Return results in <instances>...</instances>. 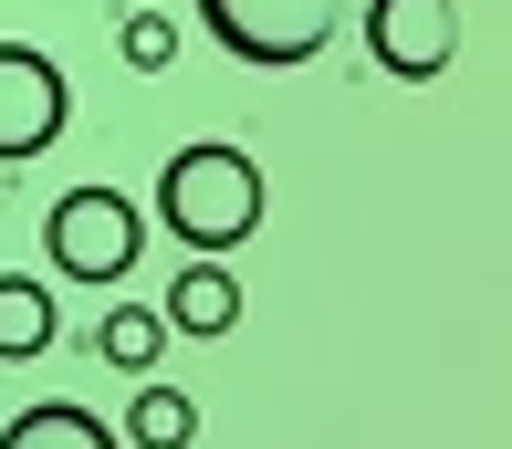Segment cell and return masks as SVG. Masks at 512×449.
Segmentation results:
<instances>
[{"mask_svg":"<svg viewBox=\"0 0 512 449\" xmlns=\"http://www.w3.org/2000/svg\"><path fill=\"white\" fill-rule=\"evenodd\" d=\"M262 209H272L262 157L230 147V136H199V147H178L168 168H157V230H168V241H189V262L241 251L251 230H262Z\"/></svg>","mask_w":512,"mask_h":449,"instance_id":"cell-1","label":"cell"},{"mask_svg":"<svg viewBox=\"0 0 512 449\" xmlns=\"http://www.w3.org/2000/svg\"><path fill=\"white\" fill-rule=\"evenodd\" d=\"M199 32L220 42L230 63H262V74H293L324 42L345 32V0H199Z\"/></svg>","mask_w":512,"mask_h":449,"instance_id":"cell-2","label":"cell"},{"mask_svg":"<svg viewBox=\"0 0 512 449\" xmlns=\"http://www.w3.org/2000/svg\"><path fill=\"white\" fill-rule=\"evenodd\" d=\"M42 251H53L63 282H126L136 251H147V209L126 188H63L53 220H42Z\"/></svg>","mask_w":512,"mask_h":449,"instance_id":"cell-3","label":"cell"},{"mask_svg":"<svg viewBox=\"0 0 512 449\" xmlns=\"http://www.w3.org/2000/svg\"><path fill=\"white\" fill-rule=\"evenodd\" d=\"M63 126H74V84H63V63L32 53V42H0V168L42 157Z\"/></svg>","mask_w":512,"mask_h":449,"instance_id":"cell-4","label":"cell"},{"mask_svg":"<svg viewBox=\"0 0 512 449\" xmlns=\"http://www.w3.org/2000/svg\"><path fill=\"white\" fill-rule=\"evenodd\" d=\"M366 63L387 84H439L460 63V11L450 0H366Z\"/></svg>","mask_w":512,"mask_h":449,"instance_id":"cell-5","label":"cell"},{"mask_svg":"<svg viewBox=\"0 0 512 449\" xmlns=\"http://www.w3.org/2000/svg\"><path fill=\"white\" fill-rule=\"evenodd\" d=\"M157 314H168V335H230V324H241V272L230 262H189Z\"/></svg>","mask_w":512,"mask_h":449,"instance_id":"cell-6","label":"cell"},{"mask_svg":"<svg viewBox=\"0 0 512 449\" xmlns=\"http://www.w3.org/2000/svg\"><path fill=\"white\" fill-rule=\"evenodd\" d=\"M0 449H126V439H115L95 408H74V397H32V408L0 429Z\"/></svg>","mask_w":512,"mask_h":449,"instance_id":"cell-7","label":"cell"},{"mask_svg":"<svg viewBox=\"0 0 512 449\" xmlns=\"http://www.w3.org/2000/svg\"><path fill=\"white\" fill-rule=\"evenodd\" d=\"M189 439H199V397L136 376V397H126V449H189Z\"/></svg>","mask_w":512,"mask_h":449,"instance_id":"cell-8","label":"cell"},{"mask_svg":"<svg viewBox=\"0 0 512 449\" xmlns=\"http://www.w3.org/2000/svg\"><path fill=\"white\" fill-rule=\"evenodd\" d=\"M53 345V282L42 272H0V366Z\"/></svg>","mask_w":512,"mask_h":449,"instance_id":"cell-9","label":"cell"},{"mask_svg":"<svg viewBox=\"0 0 512 449\" xmlns=\"http://www.w3.org/2000/svg\"><path fill=\"white\" fill-rule=\"evenodd\" d=\"M95 356L126 366V376H157V356H168V314H157V303H115V314L95 324Z\"/></svg>","mask_w":512,"mask_h":449,"instance_id":"cell-10","label":"cell"},{"mask_svg":"<svg viewBox=\"0 0 512 449\" xmlns=\"http://www.w3.org/2000/svg\"><path fill=\"white\" fill-rule=\"evenodd\" d=\"M115 53H126L136 74H168V63H178V21L168 11H126V21H115Z\"/></svg>","mask_w":512,"mask_h":449,"instance_id":"cell-11","label":"cell"}]
</instances>
